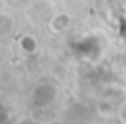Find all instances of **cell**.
Here are the masks:
<instances>
[{"label":"cell","mask_w":126,"mask_h":124,"mask_svg":"<svg viewBox=\"0 0 126 124\" xmlns=\"http://www.w3.org/2000/svg\"><path fill=\"white\" fill-rule=\"evenodd\" d=\"M70 22H72V19H70V14H69V13H58V14H54L49 19L48 29L53 34H62L64 30L69 29Z\"/></svg>","instance_id":"6da1fadb"},{"label":"cell","mask_w":126,"mask_h":124,"mask_svg":"<svg viewBox=\"0 0 126 124\" xmlns=\"http://www.w3.org/2000/svg\"><path fill=\"white\" fill-rule=\"evenodd\" d=\"M19 46H21V50L24 51V53L35 54L38 51V41L34 35L27 34V35H22V37L19 38Z\"/></svg>","instance_id":"7a4b0ae2"},{"label":"cell","mask_w":126,"mask_h":124,"mask_svg":"<svg viewBox=\"0 0 126 124\" xmlns=\"http://www.w3.org/2000/svg\"><path fill=\"white\" fill-rule=\"evenodd\" d=\"M13 25H15V21H13L11 16L8 14H0V35H6L13 30Z\"/></svg>","instance_id":"3957f363"}]
</instances>
